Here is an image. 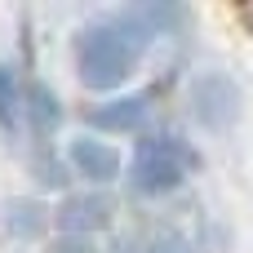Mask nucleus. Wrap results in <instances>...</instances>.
Wrapping results in <instances>:
<instances>
[{"instance_id": "423d86ee", "label": "nucleus", "mask_w": 253, "mask_h": 253, "mask_svg": "<svg viewBox=\"0 0 253 253\" xmlns=\"http://www.w3.org/2000/svg\"><path fill=\"white\" fill-rule=\"evenodd\" d=\"M22 111L31 116V129H36V138H49V133L58 129V120H62V111H58V98H53L44 84H31V89H27V98H22Z\"/></svg>"}, {"instance_id": "20e7f679", "label": "nucleus", "mask_w": 253, "mask_h": 253, "mask_svg": "<svg viewBox=\"0 0 253 253\" xmlns=\"http://www.w3.org/2000/svg\"><path fill=\"white\" fill-rule=\"evenodd\" d=\"M196 116L209 129H227L236 120V89H231L227 76H205L196 84Z\"/></svg>"}, {"instance_id": "1a4fd4ad", "label": "nucleus", "mask_w": 253, "mask_h": 253, "mask_svg": "<svg viewBox=\"0 0 253 253\" xmlns=\"http://www.w3.org/2000/svg\"><path fill=\"white\" fill-rule=\"evenodd\" d=\"M142 253H191V249H187V240H178V236H165V240L147 245Z\"/></svg>"}, {"instance_id": "f03ea898", "label": "nucleus", "mask_w": 253, "mask_h": 253, "mask_svg": "<svg viewBox=\"0 0 253 253\" xmlns=\"http://www.w3.org/2000/svg\"><path fill=\"white\" fill-rule=\"evenodd\" d=\"M196 165H200V156L182 133H156V138L138 142L129 178L142 196H169L196 173Z\"/></svg>"}, {"instance_id": "39448f33", "label": "nucleus", "mask_w": 253, "mask_h": 253, "mask_svg": "<svg viewBox=\"0 0 253 253\" xmlns=\"http://www.w3.org/2000/svg\"><path fill=\"white\" fill-rule=\"evenodd\" d=\"M71 165H76V173L80 178H89V182H111L116 173H120V151L116 147H107V142H93V138H80V142H71Z\"/></svg>"}, {"instance_id": "f257e3e1", "label": "nucleus", "mask_w": 253, "mask_h": 253, "mask_svg": "<svg viewBox=\"0 0 253 253\" xmlns=\"http://www.w3.org/2000/svg\"><path fill=\"white\" fill-rule=\"evenodd\" d=\"M178 13L173 9H125V13H111L93 27L80 31L76 40V67H80V80L89 89H116L120 80H129L151 44V36H160L165 22H173Z\"/></svg>"}, {"instance_id": "6e6552de", "label": "nucleus", "mask_w": 253, "mask_h": 253, "mask_svg": "<svg viewBox=\"0 0 253 253\" xmlns=\"http://www.w3.org/2000/svg\"><path fill=\"white\" fill-rule=\"evenodd\" d=\"M22 120V89H18V71L9 62H0V129L13 133Z\"/></svg>"}, {"instance_id": "0eeeda50", "label": "nucleus", "mask_w": 253, "mask_h": 253, "mask_svg": "<svg viewBox=\"0 0 253 253\" xmlns=\"http://www.w3.org/2000/svg\"><path fill=\"white\" fill-rule=\"evenodd\" d=\"M107 200H98V196H84V200H67L62 205V213H58V222L67 227V231H93V227H102L107 222Z\"/></svg>"}, {"instance_id": "7ed1b4c3", "label": "nucleus", "mask_w": 253, "mask_h": 253, "mask_svg": "<svg viewBox=\"0 0 253 253\" xmlns=\"http://www.w3.org/2000/svg\"><path fill=\"white\" fill-rule=\"evenodd\" d=\"M151 116V98L147 93H129V98H111V102H98L89 107V125L102 129V133H138Z\"/></svg>"}]
</instances>
